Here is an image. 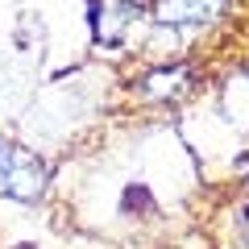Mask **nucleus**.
Listing matches in <instances>:
<instances>
[{"instance_id": "obj_4", "label": "nucleus", "mask_w": 249, "mask_h": 249, "mask_svg": "<svg viewBox=\"0 0 249 249\" xmlns=\"http://www.w3.org/2000/svg\"><path fill=\"white\" fill-rule=\"evenodd\" d=\"M241 232H245V245H249V212H245V220H241Z\"/></svg>"}, {"instance_id": "obj_1", "label": "nucleus", "mask_w": 249, "mask_h": 249, "mask_svg": "<svg viewBox=\"0 0 249 249\" xmlns=\"http://www.w3.org/2000/svg\"><path fill=\"white\" fill-rule=\"evenodd\" d=\"M0 191L9 199H37L46 191V166L29 150L0 137Z\"/></svg>"}, {"instance_id": "obj_3", "label": "nucleus", "mask_w": 249, "mask_h": 249, "mask_svg": "<svg viewBox=\"0 0 249 249\" xmlns=\"http://www.w3.org/2000/svg\"><path fill=\"white\" fill-rule=\"evenodd\" d=\"M133 17H142V0H108L104 9H100V17H96V37L104 46L121 42L124 29L133 25Z\"/></svg>"}, {"instance_id": "obj_2", "label": "nucleus", "mask_w": 249, "mask_h": 249, "mask_svg": "<svg viewBox=\"0 0 249 249\" xmlns=\"http://www.w3.org/2000/svg\"><path fill=\"white\" fill-rule=\"evenodd\" d=\"M224 13V0H162L154 9V21L162 29H199V25H212L216 17Z\"/></svg>"}, {"instance_id": "obj_5", "label": "nucleus", "mask_w": 249, "mask_h": 249, "mask_svg": "<svg viewBox=\"0 0 249 249\" xmlns=\"http://www.w3.org/2000/svg\"><path fill=\"white\" fill-rule=\"evenodd\" d=\"M245 75H249V67H245Z\"/></svg>"}]
</instances>
